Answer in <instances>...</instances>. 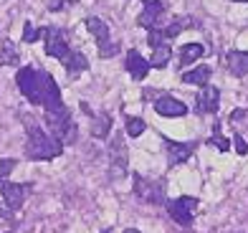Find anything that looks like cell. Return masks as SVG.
Here are the masks:
<instances>
[{
    "instance_id": "obj_15",
    "label": "cell",
    "mask_w": 248,
    "mask_h": 233,
    "mask_svg": "<svg viewBox=\"0 0 248 233\" xmlns=\"http://www.w3.org/2000/svg\"><path fill=\"white\" fill-rule=\"evenodd\" d=\"M84 26H86V31L94 36L99 51L107 48L109 43H111V31H109V26H107V20H101V18H96V16H89V18H84Z\"/></svg>"
},
{
    "instance_id": "obj_18",
    "label": "cell",
    "mask_w": 248,
    "mask_h": 233,
    "mask_svg": "<svg viewBox=\"0 0 248 233\" xmlns=\"http://www.w3.org/2000/svg\"><path fill=\"white\" fill-rule=\"evenodd\" d=\"M210 76H213V66L200 63V66H195V69H190V71H183L180 81H183V84H193V86H205L210 81Z\"/></svg>"
},
{
    "instance_id": "obj_16",
    "label": "cell",
    "mask_w": 248,
    "mask_h": 233,
    "mask_svg": "<svg viewBox=\"0 0 248 233\" xmlns=\"http://www.w3.org/2000/svg\"><path fill=\"white\" fill-rule=\"evenodd\" d=\"M61 66H63V71H66V76L69 79H76L81 71H86L89 69V59L84 56L81 51H74V48H69V53L61 59Z\"/></svg>"
},
{
    "instance_id": "obj_20",
    "label": "cell",
    "mask_w": 248,
    "mask_h": 233,
    "mask_svg": "<svg viewBox=\"0 0 248 233\" xmlns=\"http://www.w3.org/2000/svg\"><path fill=\"white\" fill-rule=\"evenodd\" d=\"M172 59V46L170 43H160V46L152 48V56H150V69H165L167 61Z\"/></svg>"
},
{
    "instance_id": "obj_9",
    "label": "cell",
    "mask_w": 248,
    "mask_h": 233,
    "mask_svg": "<svg viewBox=\"0 0 248 233\" xmlns=\"http://www.w3.org/2000/svg\"><path fill=\"white\" fill-rule=\"evenodd\" d=\"M165 142V152H167V165L175 168V165H183L193 157V152L198 150L200 142L198 140H190V142H175V140H162Z\"/></svg>"
},
{
    "instance_id": "obj_7",
    "label": "cell",
    "mask_w": 248,
    "mask_h": 233,
    "mask_svg": "<svg viewBox=\"0 0 248 233\" xmlns=\"http://www.w3.org/2000/svg\"><path fill=\"white\" fill-rule=\"evenodd\" d=\"M187 26H195L190 16H177L175 20H170V26H157V28H150L147 31V43L155 48L160 43H170L172 38H177Z\"/></svg>"
},
{
    "instance_id": "obj_4",
    "label": "cell",
    "mask_w": 248,
    "mask_h": 233,
    "mask_svg": "<svg viewBox=\"0 0 248 233\" xmlns=\"http://www.w3.org/2000/svg\"><path fill=\"white\" fill-rule=\"evenodd\" d=\"M132 180H134V195H137L140 201L150 203V205H165L167 203V193H165L167 183L162 177L152 180V177H144L142 172H134Z\"/></svg>"
},
{
    "instance_id": "obj_23",
    "label": "cell",
    "mask_w": 248,
    "mask_h": 233,
    "mask_svg": "<svg viewBox=\"0 0 248 233\" xmlns=\"http://www.w3.org/2000/svg\"><path fill=\"white\" fill-rule=\"evenodd\" d=\"M208 145H213L218 152H228L231 150L228 137H223V132H220V122H213V137L208 140Z\"/></svg>"
},
{
    "instance_id": "obj_1",
    "label": "cell",
    "mask_w": 248,
    "mask_h": 233,
    "mask_svg": "<svg viewBox=\"0 0 248 233\" xmlns=\"http://www.w3.org/2000/svg\"><path fill=\"white\" fill-rule=\"evenodd\" d=\"M18 92L26 96V102L33 107H46V114L61 112L66 107L61 99V89L56 84V79L46 69H36V66H23L16 74Z\"/></svg>"
},
{
    "instance_id": "obj_36",
    "label": "cell",
    "mask_w": 248,
    "mask_h": 233,
    "mask_svg": "<svg viewBox=\"0 0 248 233\" xmlns=\"http://www.w3.org/2000/svg\"><path fill=\"white\" fill-rule=\"evenodd\" d=\"M5 233H10V231H5Z\"/></svg>"
},
{
    "instance_id": "obj_21",
    "label": "cell",
    "mask_w": 248,
    "mask_h": 233,
    "mask_svg": "<svg viewBox=\"0 0 248 233\" xmlns=\"http://www.w3.org/2000/svg\"><path fill=\"white\" fill-rule=\"evenodd\" d=\"M202 53H205V46L202 43H185L183 48H180V66H187V63H193V61H198Z\"/></svg>"
},
{
    "instance_id": "obj_3",
    "label": "cell",
    "mask_w": 248,
    "mask_h": 233,
    "mask_svg": "<svg viewBox=\"0 0 248 233\" xmlns=\"http://www.w3.org/2000/svg\"><path fill=\"white\" fill-rule=\"evenodd\" d=\"M46 124H48V135L56 137L61 145H76L78 140V127L71 117V109L63 107L61 112H53V114H46Z\"/></svg>"
},
{
    "instance_id": "obj_12",
    "label": "cell",
    "mask_w": 248,
    "mask_h": 233,
    "mask_svg": "<svg viewBox=\"0 0 248 233\" xmlns=\"http://www.w3.org/2000/svg\"><path fill=\"white\" fill-rule=\"evenodd\" d=\"M155 112L160 117H185L187 114V104L180 102L172 94H160L155 99Z\"/></svg>"
},
{
    "instance_id": "obj_13",
    "label": "cell",
    "mask_w": 248,
    "mask_h": 233,
    "mask_svg": "<svg viewBox=\"0 0 248 233\" xmlns=\"http://www.w3.org/2000/svg\"><path fill=\"white\" fill-rule=\"evenodd\" d=\"M0 195H3V201H5V208L10 210V213H16V210H20L23 203H26V185L3 183L0 185Z\"/></svg>"
},
{
    "instance_id": "obj_31",
    "label": "cell",
    "mask_w": 248,
    "mask_h": 233,
    "mask_svg": "<svg viewBox=\"0 0 248 233\" xmlns=\"http://www.w3.org/2000/svg\"><path fill=\"white\" fill-rule=\"evenodd\" d=\"M81 112H84V114H89V117H94V112H92V107H89L86 102H81Z\"/></svg>"
},
{
    "instance_id": "obj_29",
    "label": "cell",
    "mask_w": 248,
    "mask_h": 233,
    "mask_svg": "<svg viewBox=\"0 0 248 233\" xmlns=\"http://www.w3.org/2000/svg\"><path fill=\"white\" fill-rule=\"evenodd\" d=\"M119 51H122V46H119L117 41H111L107 48H101V51H99V59H111V56H117Z\"/></svg>"
},
{
    "instance_id": "obj_28",
    "label": "cell",
    "mask_w": 248,
    "mask_h": 233,
    "mask_svg": "<svg viewBox=\"0 0 248 233\" xmlns=\"http://www.w3.org/2000/svg\"><path fill=\"white\" fill-rule=\"evenodd\" d=\"M78 0H46V8L51 10V13H61V10L66 5H76Z\"/></svg>"
},
{
    "instance_id": "obj_17",
    "label": "cell",
    "mask_w": 248,
    "mask_h": 233,
    "mask_svg": "<svg viewBox=\"0 0 248 233\" xmlns=\"http://www.w3.org/2000/svg\"><path fill=\"white\" fill-rule=\"evenodd\" d=\"M223 63L233 76H248V51H228L223 56Z\"/></svg>"
},
{
    "instance_id": "obj_6",
    "label": "cell",
    "mask_w": 248,
    "mask_h": 233,
    "mask_svg": "<svg viewBox=\"0 0 248 233\" xmlns=\"http://www.w3.org/2000/svg\"><path fill=\"white\" fill-rule=\"evenodd\" d=\"M165 205H167L170 218L175 220L180 228H190L195 223V213H198L200 201L195 195H180V198H175V201H167Z\"/></svg>"
},
{
    "instance_id": "obj_8",
    "label": "cell",
    "mask_w": 248,
    "mask_h": 233,
    "mask_svg": "<svg viewBox=\"0 0 248 233\" xmlns=\"http://www.w3.org/2000/svg\"><path fill=\"white\" fill-rule=\"evenodd\" d=\"M218 109H220V89L213 84L200 86V92L195 96V114L208 117V114H216Z\"/></svg>"
},
{
    "instance_id": "obj_10",
    "label": "cell",
    "mask_w": 248,
    "mask_h": 233,
    "mask_svg": "<svg viewBox=\"0 0 248 233\" xmlns=\"http://www.w3.org/2000/svg\"><path fill=\"white\" fill-rule=\"evenodd\" d=\"M43 38H46V56H53V59H63L69 53V33L63 28H56V26H48L43 31Z\"/></svg>"
},
{
    "instance_id": "obj_24",
    "label": "cell",
    "mask_w": 248,
    "mask_h": 233,
    "mask_svg": "<svg viewBox=\"0 0 248 233\" xmlns=\"http://www.w3.org/2000/svg\"><path fill=\"white\" fill-rule=\"evenodd\" d=\"M124 129H127V135L132 140L142 137V132L147 129V122H144L142 117H127V122H124Z\"/></svg>"
},
{
    "instance_id": "obj_19",
    "label": "cell",
    "mask_w": 248,
    "mask_h": 233,
    "mask_svg": "<svg viewBox=\"0 0 248 233\" xmlns=\"http://www.w3.org/2000/svg\"><path fill=\"white\" fill-rule=\"evenodd\" d=\"M89 132H92V137H96V140H107V135L111 132V114H107V112L94 114Z\"/></svg>"
},
{
    "instance_id": "obj_35",
    "label": "cell",
    "mask_w": 248,
    "mask_h": 233,
    "mask_svg": "<svg viewBox=\"0 0 248 233\" xmlns=\"http://www.w3.org/2000/svg\"><path fill=\"white\" fill-rule=\"evenodd\" d=\"M99 233H111V231H109V228H107V231H99Z\"/></svg>"
},
{
    "instance_id": "obj_30",
    "label": "cell",
    "mask_w": 248,
    "mask_h": 233,
    "mask_svg": "<svg viewBox=\"0 0 248 233\" xmlns=\"http://www.w3.org/2000/svg\"><path fill=\"white\" fill-rule=\"evenodd\" d=\"M248 117V112H246V109H233V112H231V122H241V119H246Z\"/></svg>"
},
{
    "instance_id": "obj_25",
    "label": "cell",
    "mask_w": 248,
    "mask_h": 233,
    "mask_svg": "<svg viewBox=\"0 0 248 233\" xmlns=\"http://www.w3.org/2000/svg\"><path fill=\"white\" fill-rule=\"evenodd\" d=\"M43 31H46V28H36L31 20H26V23H23V43H36V41H41V38H43Z\"/></svg>"
},
{
    "instance_id": "obj_27",
    "label": "cell",
    "mask_w": 248,
    "mask_h": 233,
    "mask_svg": "<svg viewBox=\"0 0 248 233\" xmlns=\"http://www.w3.org/2000/svg\"><path fill=\"white\" fill-rule=\"evenodd\" d=\"M16 165H18V160H13V157H3V160H0V183L8 180V175L16 170Z\"/></svg>"
},
{
    "instance_id": "obj_2",
    "label": "cell",
    "mask_w": 248,
    "mask_h": 233,
    "mask_svg": "<svg viewBox=\"0 0 248 233\" xmlns=\"http://www.w3.org/2000/svg\"><path fill=\"white\" fill-rule=\"evenodd\" d=\"M23 124H26V135H28L23 152H26L28 160L48 162V160H56V157H61V155H63L66 147H63L56 137H51L48 132L38 124L36 117L26 114V117H23Z\"/></svg>"
},
{
    "instance_id": "obj_33",
    "label": "cell",
    "mask_w": 248,
    "mask_h": 233,
    "mask_svg": "<svg viewBox=\"0 0 248 233\" xmlns=\"http://www.w3.org/2000/svg\"><path fill=\"white\" fill-rule=\"evenodd\" d=\"M124 233H140L137 228H127V231H124Z\"/></svg>"
},
{
    "instance_id": "obj_32",
    "label": "cell",
    "mask_w": 248,
    "mask_h": 233,
    "mask_svg": "<svg viewBox=\"0 0 248 233\" xmlns=\"http://www.w3.org/2000/svg\"><path fill=\"white\" fill-rule=\"evenodd\" d=\"M0 216H5V218H8V216H10V210H8V208H0Z\"/></svg>"
},
{
    "instance_id": "obj_26",
    "label": "cell",
    "mask_w": 248,
    "mask_h": 233,
    "mask_svg": "<svg viewBox=\"0 0 248 233\" xmlns=\"http://www.w3.org/2000/svg\"><path fill=\"white\" fill-rule=\"evenodd\" d=\"M231 147H233L235 152H238L241 157H246V155H248V142L243 140L241 132H233V142H231Z\"/></svg>"
},
{
    "instance_id": "obj_14",
    "label": "cell",
    "mask_w": 248,
    "mask_h": 233,
    "mask_svg": "<svg viewBox=\"0 0 248 233\" xmlns=\"http://www.w3.org/2000/svg\"><path fill=\"white\" fill-rule=\"evenodd\" d=\"M124 69L129 71V76L134 81H144V79H147V74H150V63H147V59H144L137 48H129L127 59H124Z\"/></svg>"
},
{
    "instance_id": "obj_34",
    "label": "cell",
    "mask_w": 248,
    "mask_h": 233,
    "mask_svg": "<svg viewBox=\"0 0 248 233\" xmlns=\"http://www.w3.org/2000/svg\"><path fill=\"white\" fill-rule=\"evenodd\" d=\"M233 3H248V0H233Z\"/></svg>"
},
{
    "instance_id": "obj_11",
    "label": "cell",
    "mask_w": 248,
    "mask_h": 233,
    "mask_svg": "<svg viewBox=\"0 0 248 233\" xmlns=\"http://www.w3.org/2000/svg\"><path fill=\"white\" fill-rule=\"evenodd\" d=\"M142 5H144V10L137 16V26L140 28H157L160 26V20H162V16H165V3L162 0H142Z\"/></svg>"
},
{
    "instance_id": "obj_5",
    "label": "cell",
    "mask_w": 248,
    "mask_h": 233,
    "mask_svg": "<svg viewBox=\"0 0 248 233\" xmlns=\"http://www.w3.org/2000/svg\"><path fill=\"white\" fill-rule=\"evenodd\" d=\"M107 157H109V177L111 180H122L127 175V168H129V152H127V142H124L122 132H117L111 137Z\"/></svg>"
},
{
    "instance_id": "obj_22",
    "label": "cell",
    "mask_w": 248,
    "mask_h": 233,
    "mask_svg": "<svg viewBox=\"0 0 248 233\" xmlns=\"http://www.w3.org/2000/svg\"><path fill=\"white\" fill-rule=\"evenodd\" d=\"M20 56H18V48H16V43L5 38L3 43H0V66H18Z\"/></svg>"
}]
</instances>
